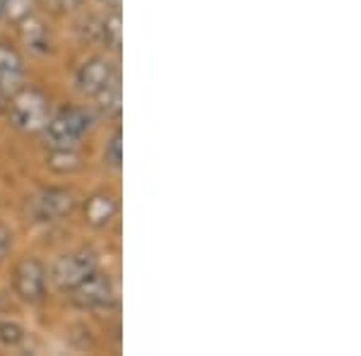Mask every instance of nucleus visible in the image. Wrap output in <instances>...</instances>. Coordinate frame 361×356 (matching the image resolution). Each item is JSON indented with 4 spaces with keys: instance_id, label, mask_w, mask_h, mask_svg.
<instances>
[{
    "instance_id": "obj_4",
    "label": "nucleus",
    "mask_w": 361,
    "mask_h": 356,
    "mask_svg": "<svg viewBox=\"0 0 361 356\" xmlns=\"http://www.w3.org/2000/svg\"><path fill=\"white\" fill-rule=\"evenodd\" d=\"M13 287L22 301L39 303L46 294V267L37 258H22L15 267Z\"/></svg>"
},
{
    "instance_id": "obj_13",
    "label": "nucleus",
    "mask_w": 361,
    "mask_h": 356,
    "mask_svg": "<svg viewBox=\"0 0 361 356\" xmlns=\"http://www.w3.org/2000/svg\"><path fill=\"white\" fill-rule=\"evenodd\" d=\"M102 39L106 46H111L114 51L121 49V15L114 13L102 22Z\"/></svg>"
},
{
    "instance_id": "obj_18",
    "label": "nucleus",
    "mask_w": 361,
    "mask_h": 356,
    "mask_svg": "<svg viewBox=\"0 0 361 356\" xmlns=\"http://www.w3.org/2000/svg\"><path fill=\"white\" fill-rule=\"evenodd\" d=\"M0 15H3V0H0Z\"/></svg>"
},
{
    "instance_id": "obj_6",
    "label": "nucleus",
    "mask_w": 361,
    "mask_h": 356,
    "mask_svg": "<svg viewBox=\"0 0 361 356\" xmlns=\"http://www.w3.org/2000/svg\"><path fill=\"white\" fill-rule=\"evenodd\" d=\"M75 209V195L66 188H46L32 197L29 212L37 221H56Z\"/></svg>"
},
{
    "instance_id": "obj_10",
    "label": "nucleus",
    "mask_w": 361,
    "mask_h": 356,
    "mask_svg": "<svg viewBox=\"0 0 361 356\" xmlns=\"http://www.w3.org/2000/svg\"><path fill=\"white\" fill-rule=\"evenodd\" d=\"M20 34L32 49H46V46H49V29H46L44 22L39 20V17H34L32 13L20 20Z\"/></svg>"
},
{
    "instance_id": "obj_8",
    "label": "nucleus",
    "mask_w": 361,
    "mask_h": 356,
    "mask_svg": "<svg viewBox=\"0 0 361 356\" xmlns=\"http://www.w3.org/2000/svg\"><path fill=\"white\" fill-rule=\"evenodd\" d=\"M22 82V56L13 46L0 44V94L10 99Z\"/></svg>"
},
{
    "instance_id": "obj_17",
    "label": "nucleus",
    "mask_w": 361,
    "mask_h": 356,
    "mask_svg": "<svg viewBox=\"0 0 361 356\" xmlns=\"http://www.w3.org/2000/svg\"><path fill=\"white\" fill-rule=\"evenodd\" d=\"M10 246H13V233H10V229L5 224H0V260L8 255Z\"/></svg>"
},
{
    "instance_id": "obj_16",
    "label": "nucleus",
    "mask_w": 361,
    "mask_h": 356,
    "mask_svg": "<svg viewBox=\"0 0 361 356\" xmlns=\"http://www.w3.org/2000/svg\"><path fill=\"white\" fill-rule=\"evenodd\" d=\"M29 10H32V0H3V13H8L17 22L27 17Z\"/></svg>"
},
{
    "instance_id": "obj_12",
    "label": "nucleus",
    "mask_w": 361,
    "mask_h": 356,
    "mask_svg": "<svg viewBox=\"0 0 361 356\" xmlns=\"http://www.w3.org/2000/svg\"><path fill=\"white\" fill-rule=\"evenodd\" d=\"M97 99H99V109L104 111V113H111V116H116L121 111V87H118V75L109 82L106 87H104L102 92L97 94Z\"/></svg>"
},
{
    "instance_id": "obj_9",
    "label": "nucleus",
    "mask_w": 361,
    "mask_h": 356,
    "mask_svg": "<svg viewBox=\"0 0 361 356\" xmlns=\"http://www.w3.org/2000/svg\"><path fill=\"white\" fill-rule=\"evenodd\" d=\"M118 212V200L111 192H94L85 205V221L94 229H104L109 226Z\"/></svg>"
},
{
    "instance_id": "obj_7",
    "label": "nucleus",
    "mask_w": 361,
    "mask_h": 356,
    "mask_svg": "<svg viewBox=\"0 0 361 356\" xmlns=\"http://www.w3.org/2000/svg\"><path fill=\"white\" fill-rule=\"evenodd\" d=\"M116 78V68L109 58L94 56L85 61L78 70V90L87 97H97Z\"/></svg>"
},
{
    "instance_id": "obj_3",
    "label": "nucleus",
    "mask_w": 361,
    "mask_h": 356,
    "mask_svg": "<svg viewBox=\"0 0 361 356\" xmlns=\"http://www.w3.org/2000/svg\"><path fill=\"white\" fill-rule=\"evenodd\" d=\"M94 270H97V258L92 250H73V253L56 260L54 270H51V279L56 282L58 289L70 291Z\"/></svg>"
},
{
    "instance_id": "obj_11",
    "label": "nucleus",
    "mask_w": 361,
    "mask_h": 356,
    "mask_svg": "<svg viewBox=\"0 0 361 356\" xmlns=\"http://www.w3.org/2000/svg\"><path fill=\"white\" fill-rule=\"evenodd\" d=\"M46 164L56 173H75L82 166V161H80L78 152H73V147H54L49 159H46Z\"/></svg>"
},
{
    "instance_id": "obj_14",
    "label": "nucleus",
    "mask_w": 361,
    "mask_h": 356,
    "mask_svg": "<svg viewBox=\"0 0 361 356\" xmlns=\"http://www.w3.org/2000/svg\"><path fill=\"white\" fill-rule=\"evenodd\" d=\"M22 342H25V328L15 320H0V344L17 347Z\"/></svg>"
},
{
    "instance_id": "obj_5",
    "label": "nucleus",
    "mask_w": 361,
    "mask_h": 356,
    "mask_svg": "<svg viewBox=\"0 0 361 356\" xmlns=\"http://www.w3.org/2000/svg\"><path fill=\"white\" fill-rule=\"evenodd\" d=\"M73 294V303L78 308H85V311H94V308H102L106 303H111L114 299V282L109 274L104 272H92L87 274L78 287L70 289Z\"/></svg>"
},
{
    "instance_id": "obj_2",
    "label": "nucleus",
    "mask_w": 361,
    "mask_h": 356,
    "mask_svg": "<svg viewBox=\"0 0 361 356\" xmlns=\"http://www.w3.org/2000/svg\"><path fill=\"white\" fill-rule=\"evenodd\" d=\"M87 128H90V116L78 106H66L54 118L46 121L44 130L51 147H73L87 133Z\"/></svg>"
},
{
    "instance_id": "obj_15",
    "label": "nucleus",
    "mask_w": 361,
    "mask_h": 356,
    "mask_svg": "<svg viewBox=\"0 0 361 356\" xmlns=\"http://www.w3.org/2000/svg\"><path fill=\"white\" fill-rule=\"evenodd\" d=\"M104 159H106V164H111L114 168L121 166V161H123V142H121V130H116L111 135V140L106 142Z\"/></svg>"
},
{
    "instance_id": "obj_1",
    "label": "nucleus",
    "mask_w": 361,
    "mask_h": 356,
    "mask_svg": "<svg viewBox=\"0 0 361 356\" xmlns=\"http://www.w3.org/2000/svg\"><path fill=\"white\" fill-rule=\"evenodd\" d=\"M10 102V123H13L17 130L25 133H34L42 130L49 121V99H46L39 90H17Z\"/></svg>"
}]
</instances>
